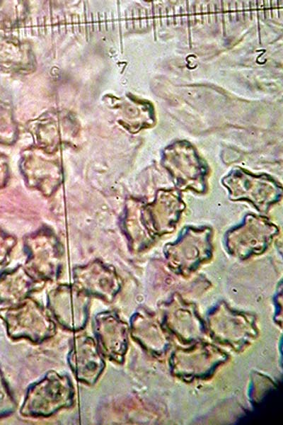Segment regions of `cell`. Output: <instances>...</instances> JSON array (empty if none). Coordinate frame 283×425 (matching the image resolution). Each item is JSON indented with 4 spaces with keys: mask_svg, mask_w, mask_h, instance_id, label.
Returning <instances> with one entry per match:
<instances>
[{
    "mask_svg": "<svg viewBox=\"0 0 283 425\" xmlns=\"http://www.w3.org/2000/svg\"><path fill=\"white\" fill-rule=\"evenodd\" d=\"M277 231L265 217L248 215L242 225L227 233V248L237 255L260 254L266 249Z\"/></svg>",
    "mask_w": 283,
    "mask_h": 425,
    "instance_id": "cell-2",
    "label": "cell"
},
{
    "mask_svg": "<svg viewBox=\"0 0 283 425\" xmlns=\"http://www.w3.org/2000/svg\"><path fill=\"white\" fill-rule=\"evenodd\" d=\"M91 343L87 340L83 344H80L74 350L73 359L79 378L87 379V381L96 377L102 366L100 358Z\"/></svg>",
    "mask_w": 283,
    "mask_h": 425,
    "instance_id": "cell-6",
    "label": "cell"
},
{
    "mask_svg": "<svg viewBox=\"0 0 283 425\" xmlns=\"http://www.w3.org/2000/svg\"><path fill=\"white\" fill-rule=\"evenodd\" d=\"M7 237L0 232V266L2 265L8 250Z\"/></svg>",
    "mask_w": 283,
    "mask_h": 425,
    "instance_id": "cell-7",
    "label": "cell"
},
{
    "mask_svg": "<svg viewBox=\"0 0 283 425\" xmlns=\"http://www.w3.org/2000/svg\"><path fill=\"white\" fill-rule=\"evenodd\" d=\"M69 392L66 382L60 381L58 378H50L32 390L27 408L33 413H50L66 404Z\"/></svg>",
    "mask_w": 283,
    "mask_h": 425,
    "instance_id": "cell-5",
    "label": "cell"
},
{
    "mask_svg": "<svg viewBox=\"0 0 283 425\" xmlns=\"http://www.w3.org/2000/svg\"><path fill=\"white\" fill-rule=\"evenodd\" d=\"M223 183L231 200H248L261 212H266L282 197V186L267 175L255 176L236 169L223 179Z\"/></svg>",
    "mask_w": 283,
    "mask_h": 425,
    "instance_id": "cell-1",
    "label": "cell"
},
{
    "mask_svg": "<svg viewBox=\"0 0 283 425\" xmlns=\"http://www.w3.org/2000/svg\"><path fill=\"white\" fill-rule=\"evenodd\" d=\"M148 209L153 234H163L174 230L184 204L177 191H160Z\"/></svg>",
    "mask_w": 283,
    "mask_h": 425,
    "instance_id": "cell-4",
    "label": "cell"
},
{
    "mask_svg": "<svg viewBox=\"0 0 283 425\" xmlns=\"http://www.w3.org/2000/svg\"><path fill=\"white\" fill-rule=\"evenodd\" d=\"M5 176H6V173H4L3 171L0 170V186L4 183V181L5 179Z\"/></svg>",
    "mask_w": 283,
    "mask_h": 425,
    "instance_id": "cell-8",
    "label": "cell"
},
{
    "mask_svg": "<svg viewBox=\"0 0 283 425\" xmlns=\"http://www.w3.org/2000/svg\"><path fill=\"white\" fill-rule=\"evenodd\" d=\"M212 230L208 227H186L179 239L166 246L168 259L200 262L209 258L212 254Z\"/></svg>",
    "mask_w": 283,
    "mask_h": 425,
    "instance_id": "cell-3",
    "label": "cell"
}]
</instances>
